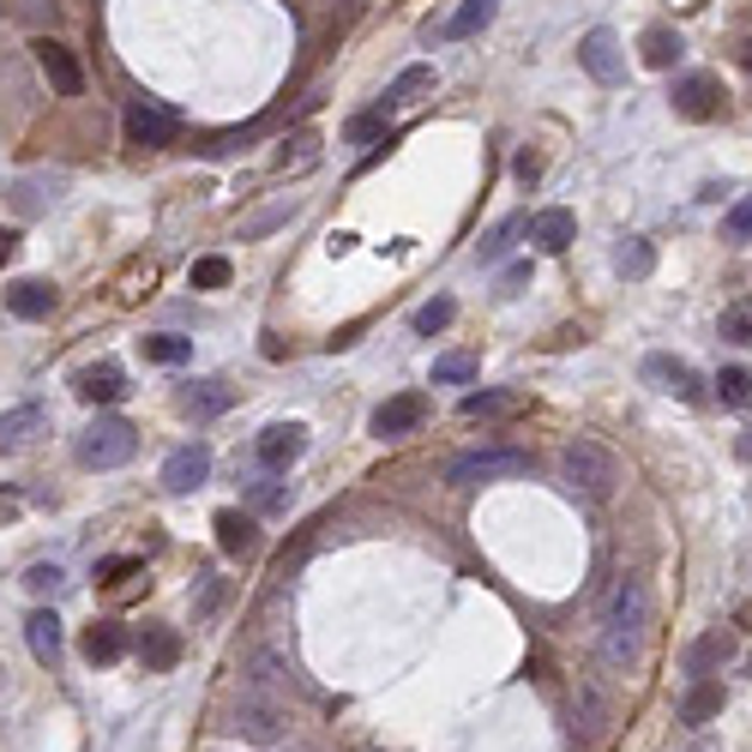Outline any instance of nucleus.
Instances as JSON below:
<instances>
[{"mask_svg":"<svg viewBox=\"0 0 752 752\" xmlns=\"http://www.w3.org/2000/svg\"><path fill=\"white\" fill-rule=\"evenodd\" d=\"M301 452H308V428L301 422H272L259 433V464L265 469H289Z\"/></svg>","mask_w":752,"mask_h":752,"instance_id":"ddd939ff","label":"nucleus"},{"mask_svg":"<svg viewBox=\"0 0 752 752\" xmlns=\"http://www.w3.org/2000/svg\"><path fill=\"white\" fill-rule=\"evenodd\" d=\"M79 398H85V403H121V398H126V374H121L114 362L85 367V374H79Z\"/></svg>","mask_w":752,"mask_h":752,"instance_id":"412c9836","label":"nucleus"},{"mask_svg":"<svg viewBox=\"0 0 752 752\" xmlns=\"http://www.w3.org/2000/svg\"><path fill=\"white\" fill-rule=\"evenodd\" d=\"M60 187H67V175H24V181H12V206L24 217H36L60 199Z\"/></svg>","mask_w":752,"mask_h":752,"instance_id":"aec40b11","label":"nucleus"},{"mask_svg":"<svg viewBox=\"0 0 752 752\" xmlns=\"http://www.w3.org/2000/svg\"><path fill=\"white\" fill-rule=\"evenodd\" d=\"M24 644H31L36 662H55L60 656V620H55V608H36V615L24 620Z\"/></svg>","mask_w":752,"mask_h":752,"instance_id":"5701e85b","label":"nucleus"},{"mask_svg":"<svg viewBox=\"0 0 752 752\" xmlns=\"http://www.w3.org/2000/svg\"><path fill=\"white\" fill-rule=\"evenodd\" d=\"M518 229H530V217H506L500 229H488V235H482V265L506 259V247H512V235H518Z\"/></svg>","mask_w":752,"mask_h":752,"instance_id":"f704fd0d","label":"nucleus"},{"mask_svg":"<svg viewBox=\"0 0 752 752\" xmlns=\"http://www.w3.org/2000/svg\"><path fill=\"white\" fill-rule=\"evenodd\" d=\"M512 169H518V181H537V169H542V163H537V157H530V151H524V157H518Z\"/></svg>","mask_w":752,"mask_h":752,"instance_id":"de8ad7c7","label":"nucleus"},{"mask_svg":"<svg viewBox=\"0 0 752 752\" xmlns=\"http://www.w3.org/2000/svg\"><path fill=\"white\" fill-rule=\"evenodd\" d=\"M747 67H752V48H747Z\"/></svg>","mask_w":752,"mask_h":752,"instance_id":"8fccbe9b","label":"nucleus"},{"mask_svg":"<svg viewBox=\"0 0 752 752\" xmlns=\"http://www.w3.org/2000/svg\"><path fill=\"white\" fill-rule=\"evenodd\" d=\"M253 506H265V512H284V506H289V494H284V488H272V482H265V488L253 494Z\"/></svg>","mask_w":752,"mask_h":752,"instance_id":"a18cd8bd","label":"nucleus"},{"mask_svg":"<svg viewBox=\"0 0 752 752\" xmlns=\"http://www.w3.org/2000/svg\"><path fill=\"white\" fill-rule=\"evenodd\" d=\"M644 379L656 391H668V398H681V403H693L698 391V367L693 362H681V355H644Z\"/></svg>","mask_w":752,"mask_h":752,"instance_id":"9d476101","label":"nucleus"},{"mask_svg":"<svg viewBox=\"0 0 752 752\" xmlns=\"http://www.w3.org/2000/svg\"><path fill=\"white\" fill-rule=\"evenodd\" d=\"M717 109H722L717 73H686V79L674 85V114H686V121H710Z\"/></svg>","mask_w":752,"mask_h":752,"instance_id":"f8f14e48","label":"nucleus"},{"mask_svg":"<svg viewBox=\"0 0 752 752\" xmlns=\"http://www.w3.org/2000/svg\"><path fill=\"white\" fill-rule=\"evenodd\" d=\"M560 476H566L578 494H590V500H608L615 482H620V457L608 452V445H596V440H572L566 452H560Z\"/></svg>","mask_w":752,"mask_h":752,"instance_id":"f03ea898","label":"nucleus"},{"mask_svg":"<svg viewBox=\"0 0 752 752\" xmlns=\"http://www.w3.org/2000/svg\"><path fill=\"white\" fill-rule=\"evenodd\" d=\"M73 452H79L85 469H121L126 457L139 452V428L121 422V416H97V422L73 440Z\"/></svg>","mask_w":752,"mask_h":752,"instance_id":"7ed1b4c3","label":"nucleus"},{"mask_svg":"<svg viewBox=\"0 0 752 752\" xmlns=\"http://www.w3.org/2000/svg\"><path fill=\"white\" fill-rule=\"evenodd\" d=\"M7 308L19 313V320H48V313H55V284H43V277H19V284L7 289Z\"/></svg>","mask_w":752,"mask_h":752,"instance_id":"2eb2a0df","label":"nucleus"},{"mask_svg":"<svg viewBox=\"0 0 752 752\" xmlns=\"http://www.w3.org/2000/svg\"><path fill=\"white\" fill-rule=\"evenodd\" d=\"M386 121H391V103H374V109H362V114L343 121V139H350V145H374V139L386 133Z\"/></svg>","mask_w":752,"mask_h":752,"instance_id":"c756f323","label":"nucleus"},{"mask_svg":"<svg viewBox=\"0 0 752 752\" xmlns=\"http://www.w3.org/2000/svg\"><path fill=\"white\" fill-rule=\"evenodd\" d=\"M494 12H500V0H464V7H457L452 19H445V36H452V43H464V36L488 31Z\"/></svg>","mask_w":752,"mask_h":752,"instance_id":"b1692460","label":"nucleus"},{"mask_svg":"<svg viewBox=\"0 0 752 752\" xmlns=\"http://www.w3.org/2000/svg\"><path fill=\"white\" fill-rule=\"evenodd\" d=\"M175 133H181L175 109H157V103H133V109H126V139H133V145L163 151V145H175Z\"/></svg>","mask_w":752,"mask_h":752,"instance_id":"6e6552de","label":"nucleus"},{"mask_svg":"<svg viewBox=\"0 0 752 752\" xmlns=\"http://www.w3.org/2000/svg\"><path fill=\"white\" fill-rule=\"evenodd\" d=\"M313 145H320V139H313V133H301V139H296V151H289V145L277 151V163H284V169H289V163H296V169H301V163H313V157H320V151H313Z\"/></svg>","mask_w":752,"mask_h":752,"instance_id":"79ce46f5","label":"nucleus"},{"mask_svg":"<svg viewBox=\"0 0 752 752\" xmlns=\"http://www.w3.org/2000/svg\"><path fill=\"white\" fill-rule=\"evenodd\" d=\"M524 289H530V259L506 265V272H500V296H524Z\"/></svg>","mask_w":752,"mask_h":752,"instance_id":"37998d69","label":"nucleus"},{"mask_svg":"<svg viewBox=\"0 0 752 752\" xmlns=\"http://www.w3.org/2000/svg\"><path fill=\"white\" fill-rule=\"evenodd\" d=\"M24 590H31V596H55L60 590V566H31V572H24Z\"/></svg>","mask_w":752,"mask_h":752,"instance_id":"58836bf2","label":"nucleus"},{"mask_svg":"<svg viewBox=\"0 0 752 752\" xmlns=\"http://www.w3.org/2000/svg\"><path fill=\"white\" fill-rule=\"evenodd\" d=\"M578 60H584V73H590L596 85H620V73H627V60H620V36L602 31V24L578 43Z\"/></svg>","mask_w":752,"mask_h":752,"instance_id":"9b49d317","label":"nucleus"},{"mask_svg":"<svg viewBox=\"0 0 752 752\" xmlns=\"http://www.w3.org/2000/svg\"><path fill=\"white\" fill-rule=\"evenodd\" d=\"M717 710H722V686L698 674V686L681 698V722H710V717H717Z\"/></svg>","mask_w":752,"mask_h":752,"instance_id":"cd10ccee","label":"nucleus"},{"mask_svg":"<svg viewBox=\"0 0 752 752\" xmlns=\"http://www.w3.org/2000/svg\"><path fill=\"white\" fill-rule=\"evenodd\" d=\"M747 457H752V440H747Z\"/></svg>","mask_w":752,"mask_h":752,"instance_id":"3c124183","label":"nucleus"},{"mask_svg":"<svg viewBox=\"0 0 752 752\" xmlns=\"http://www.w3.org/2000/svg\"><path fill=\"white\" fill-rule=\"evenodd\" d=\"M229 403H235V391L223 386V379H193V386L181 391V410L193 416V422H211V416H223Z\"/></svg>","mask_w":752,"mask_h":752,"instance_id":"6ab92c4d","label":"nucleus"},{"mask_svg":"<svg viewBox=\"0 0 752 752\" xmlns=\"http://www.w3.org/2000/svg\"><path fill=\"white\" fill-rule=\"evenodd\" d=\"M686 55V43H681V31H668V24H656V31H644V67H674V60Z\"/></svg>","mask_w":752,"mask_h":752,"instance_id":"bb28decb","label":"nucleus"},{"mask_svg":"<svg viewBox=\"0 0 752 752\" xmlns=\"http://www.w3.org/2000/svg\"><path fill=\"white\" fill-rule=\"evenodd\" d=\"M524 469H530V452H518V445H482V452L452 457L445 482L452 488H476V482H506V476H524Z\"/></svg>","mask_w":752,"mask_h":752,"instance_id":"20e7f679","label":"nucleus"},{"mask_svg":"<svg viewBox=\"0 0 752 752\" xmlns=\"http://www.w3.org/2000/svg\"><path fill=\"white\" fill-rule=\"evenodd\" d=\"M734 656V632H705V639H698L693 650H686V674H710L717 668V662H729Z\"/></svg>","mask_w":752,"mask_h":752,"instance_id":"393cba45","label":"nucleus"},{"mask_svg":"<svg viewBox=\"0 0 752 752\" xmlns=\"http://www.w3.org/2000/svg\"><path fill=\"white\" fill-rule=\"evenodd\" d=\"M139 662H145V674H169L175 662H181V632H175V627H145V639H139Z\"/></svg>","mask_w":752,"mask_h":752,"instance_id":"f3484780","label":"nucleus"},{"mask_svg":"<svg viewBox=\"0 0 752 752\" xmlns=\"http://www.w3.org/2000/svg\"><path fill=\"white\" fill-rule=\"evenodd\" d=\"M36 67H43V79L55 85V97H79L85 91V67L73 60L67 43H55V36H36Z\"/></svg>","mask_w":752,"mask_h":752,"instance_id":"423d86ee","label":"nucleus"},{"mask_svg":"<svg viewBox=\"0 0 752 752\" xmlns=\"http://www.w3.org/2000/svg\"><path fill=\"white\" fill-rule=\"evenodd\" d=\"M187 277H193V289H223L229 284V259H223V253H206V259H193V272H187Z\"/></svg>","mask_w":752,"mask_h":752,"instance_id":"e433bc0d","label":"nucleus"},{"mask_svg":"<svg viewBox=\"0 0 752 752\" xmlns=\"http://www.w3.org/2000/svg\"><path fill=\"white\" fill-rule=\"evenodd\" d=\"M12 247H19V235H12V229H0V265L12 259Z\"/></svg>","mask_w":752,"mask_h":752,"instance_id":"09e8293b","label":"nucleus"},{"mask_svg":"<svg viewBox=\"0 0 752 752\" xmlns=\"http://www.w3.org/2000/svg\"><path fill=\"white\" fill-rule=\"evenodd\" d=\"M584 734H602V698H584Z\"/></svg>","mask_w":752,"mask_h":752,"instance_id":"49530a36","label":"nucleus"},{"mask_svg":"<svg viewBox=\"0 0 752 752\" xmlns=\"http://www.w3.org/2000/svg\"><path fill=\"white\" fill-rule=\"evenodd\" d=\"M433 79H440V73H433L428 60H422V67H403L398 79L386 85V97H379V103H391V109H410V103H422V97L433 91Z\"/></svg>","mask_w":752,"mask_h":752,"instance_id":"4be33fe9","label":"nucleus"},{"mask_svg":"<svg viewBox=\"0 0 752 752\" xmlns=\"http://www.w3.org/2000/svg\"><path fill=\"white\" fill-rule=\"evenodd\" d=\"M284 705H277L272 693H265V686H247V693H241V705H235V729L247 734V741H265V747H277L284 741Z\"/></svg>","mask_w":752,"mask_h":752,"instance_id":"39448f33","label":"nucleus"},{"mask_svg":"<svg viewBox=\"0 0 752 752\" xmlns=\"http://www.w3.org/2000/svg\"><path fill=\"white\" fill-rule=\"evenodd\" d=\"M698 752H710V747H698Z\"/></svg>","mask_w":752,"mask_h":752,"instance_id":"603ef678","label":"nucleus"},{"mask_svg":"<svg viewBox=\"0 0 752 752\" xmlns=\"http://www.w3.org/2000/svg\"><path fill=\"white\" fill-rule=\"evenodd\" d=\"M722 338H729V343H752V308H729V313H722Z\"/></svg>","mask_w":752,"mask_h":752,"instance_id":"ea45409f","label":"nucleus"},{"mask_svg":"<svg viewBox=\"0 0 752 752\" xmlns=\"http://www.w3.org/2000/svg\"><path fill=\"white\" fill-rule=\"evenodd\" d=\"M133 572H139V560L114 554V560H103V566H97V578H103V584H121V578H133Z\"/></svg>","mask_w":752,"mask_h":752,"instance_id":"c03bdc74","label":"nucleus"},{"mask_svg":"<svg viewBox=\"0 0 752 752\" xmlns=\"http://www.w3.org/2000/svg\"><path fill=\"white\" fill-rule=\"evenodd\" d=\"M644 632H650V590L644 578H620L602 608V644L596 650H602L608 668H632L644 650Z\"/></svg>","mask_w":752,"mask_h":752,"instance_id":"f257e3e1","label":"nucleus"},{"mask_svg":"<svg viewBox=\"0 0 752 752\" xmlns=\"http://www.w3.org/2000/svg\"><path fill=\"white\" fill-rule=\"evenodd\" d=\"M650 265H656L650 241L632 235V241H620V247H615V272H620V277H650Z\"/></svg>","mask_w":752,"mask_h":752,"instance_id":"7c9ffc66","label":"nucleus"},{"mask_svg":"<svg viewBox=\"0 0 752 752\" xmlns=\"http://www.w3.org/2000/svg\"><path fill=\"white\" fill-rule=\"evenodd\" d=\"M36 433H48V410H43V403H19V410L0 416V445H7V452L31 445Z\"/></svg>","mask_w":752,"mask_h":752,"instance_id":"dca6fc26","label":"nucleus"},{"mask_svg":"<svg viewBox=\"0 0 752 752\" xmlns=\"http://www.w3.org/2000/svg\"><path fill=\"white\" fill-rule=\"evenodd\" d=\"M717 391H722V403H734V410H752V374L747 367H722Z\"/></svg>","mask_w":752,"mask_h":752,"instance_id":"72a5a7b5","label":"nucleus"},{"mask_svg":"<svg viewBox=\"0 0 752 752\" xmlns=\"http://www.w3.org/2000/svg\"><path fill=\"white\" fill-rule=\"evenodd\" d=\"M428 391H398V398H386L374 410V433L379 440H398V433H410V428H422L428 422Z\"/></svg>","mask_w":752,"mask_h":752,"instance_id":"1a4fd4ad","label":"nucleus"},{"mask_svg":"<svg viewBox=\"0 0 752 752\" xmlns=\"http://www.w3.org/2000/svg\"><path fill=\"white\" fill-rule=\"evenodd\" d=\"M126 650H133V639H126V627H121V620H97V627L85 632V662H97V668L121 662Z\"/></svg>","mask_w":752,"mask_h":752,"instance_id":"a211bd4d","label":"nucleus"},{"mask_svg":"<svg viewBox=\"0 0 752 752\" xmlns=\"http://www.w3.org/2000/svg\"><path fill=\"white\" fill-rule=\"evenodd\" d=\"M206 476H211V445H175L169 457H163V488L169 494H193V488H206Z\"/></svg>","mask_w":752,"mask_h":752,"instance_id":"0eeeda50","label":"nucleus"},{"mask_svg":"<svg viewBox=\"0 0 752 752\" xmlns=\"http://www.w3.org/2000/svg\"><path fill=\"white\" fill-rule=\"evenodd\" d=\"M572 235H578V217H572L566 206H554V211H537V217H530V241H537L542 253H566V247H572Z\"/></svg>","mask_w":752,"mask_h":752,"instance_id":"4468645a","label":"nucleus"},{"mask_svg":"<svg viewBox=\"0 0 752 752\" xmlns=\"http://www.w3.org/2000/svg\"><path fill=\"white\" fill-rule=\"evenodd\" d=\"M457 320V301L452 296H433V301H422V308H416V331H422V338H433V331H445V325H452Z\"/></svg>","mask_w":752,"mask_h":752,"instance_id":"2f4dec72","label":"nucleus"},{"mask_svg":"<svg viewBox=\"0 0 752 752\" xmlns=\"http://www.w3.org/2000/svg\"><path fill=\"white\" fill-rule=\"evenodd\" d=\"M506 410H518L512 391H469V398H464V416H469V422H476V416H506Z\"/></svg>","mask_w":752,"mask_h":752,"instance_id":"c9c22d12","label":"nucleus"},{"mask_svg":"<svg viewBox=\"0 0 752 752\" xmlns=\"http://www.w3.org/2000/svg\"><path fill=\"white\" fill-rule=\"evenodd\" d=\"M464 379H476V355L469 350H452L433 362V386H464Z\"/></svg>","mask_w":752,"mask_h":752,"instance_id":"473e14b6","label":"nucleus"},{"mask_svg":"<svg viewBox=\"0 0 752 752\" xmlns=\"http://www.w3.org/2000/svg\"><path fill=\"white\" fill-rule=\"evenodd\" d=\"M253 686H272V693H284V686H289V674L277 668L272 656H253Z\"/></svg>","mask_w":752,"mask_h":752,"instance_id":"a19ab883","label":"nucleus"},{"mask_svg":"<svg viewBox=\"0 0 752 752\" xmlns=\"http://www.w3.org/2000/svg\"><path fill=\"white\" fill-rule=\"evenodd\" d=\"M139 350H145V362H157V367H181L187 355H193V338H175V331H151V338H139Z\"/></svg>","mask_w":752,"mask_h":752,"instance_id":"a878e982","label":"nucleus"},{"mask_svg":"<svg viewBox=\"0 0 752 752\" xmlns=\"http://www.w3.org/2000/svg\"><path fill=\"white\" fill-rule=\"evenodd\" d=\"M253 518H241V512H217V548L223 554H253Z\"/></svg>","mask_w":752,"mask_h":752,"instance_id":"c85d7f7f","label":"nucleus"},{"mask_svg":"<svg viewBox=\"0 0 752 752\" xmlns=\"http://www.w3.org/2000/svg\"><path fill=\"white\" fill-rule=\"evenodd\" d=\"M722 235H729V241H752V193L729 217H722Z\"/></svg>","mask_w":752,"mask_h":752,"instance_id":"4c0bfd02","label":"nucleus"}]
</instances>
